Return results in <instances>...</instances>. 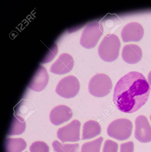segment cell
Segmentation results:
<instances>
[{
  "mask_svg": "<svg viewBox=\"0 0 151 152\" xmlns=\"http://www.w3.org/2000/svg\"><path fill=\"white\" fill-rule=\"evenodd\" d=\"M121 43L118 37L113 34L105 35L99 45L98 53L103 61L111 62L118 58Z\"/></svg>",
  "mask_w": 151,
  "mask_h": 152,
  "instance_id": "cell-2",
  "label": "cell"
},
{
  "mask_svg": "<svg viewBox=\"0 0 151 152\" xmlns=\"http://www.w3.org/2000/svg\"><path fill=\"white\" fill-rule=\"evenodd\" d=\"M27 144L22 138H7L4 143L5 152H21L26 148Z\"/></svg>",
  "mask_w": 151,
  "mask_h": 152,
  "instance_id": "cell-15",
  "label": "cell"
},
{
  "mask_svg": "<svg viewBox=\"0 0 151 152\" xmlns=\"http://www.w3.org/2000/svg\"><path fill=\"white\" fill-rule=\"evenodd\" d=\"M132 129V124L130 120L121 118L111 122L108 126L107 132L110 137L118 140H124L130 137Z\"/></svg>",
  "mask_w": 151,
  "mask_h": 152,
  "instance_id": "cell-4",
  "label": "cell"
},
{
  "mask_svg": "<svg viewBox=\"0 0 151 152\" xmlns=\"http://www.w3.org/2000/svg\"><path fill=\"white\" fill-rule=\"evenodd\" d=\"M74 65V60L72 56L67 53H63L52 65L50 71L57 75H63L70 72Z\"/></svg>",
  "mask_w": 151,
  "mask_h": 152,
  "instance_id": "cell-10",
  "label": "cell"
},
{
  "mask_svg": "<svg viewBox=\"0 0 151 152\" xmlns=\"http://www.w3.org/2000/svg\"><path fill=\"white\" fill-rule=\"evenodd\" d=\"M133 151L134 144L132 141L123 143L120 145V152H133Z\"/></svg>",
  "mask_w": 151,
  "mask_h": 152,
  "instance_id": "cell-22",
  "label": "cell"
},
{
  "mask_svg": "<svg viewBox=\"0 0 151 152\" xmlns=\"http://www.w3.org/2000/svg\"><path fill=\"white\" fill-rule=\"evenodd\" d=\"M30 152H49L48 146L42 141H36L32 143L29 147Z\"/></svg>",
  "mask_w": 151,
  "mask_h": 152,
  "instance_id": "cell-19",
  "label": "cell"
},
{
  "mask_svg": "<svg viewBox=\"0 0 151 152\" xmlns=\"http://www.w3.org/2000/svg\"><path fill=\"white\" fill-rule=\"evenodd\" d=\"M58 51L57 45L54 44L49 50L46 56L42 61V63H47L51 61L56 55Z\"/></svg>",
  "mask_w": 151,
  "mask_h": 152,
  "instance_id": "cell-21",
  "label": "cell"
},
{
  "mask_svg": "<svg viewBox=\"0 0 151 152\" xmlns=\"http://www.w3.org/2000/svg\"><path fill=\"white\" fill-rule=\"evenodd\" d=\"M144 30L142 26L137 22H132L126 24L121 32L123 42H138L143 37Z\"/></svg>",
  "mask_w": 151,
  "mask_h": 152,
  "instance_id": "cell-9",
  "label": "cell"
},
{
  "mask_svg": "<svg viewBox=\"0 0 151 152\" xmlns=\"http://www.w3.org/2000/svg\"><path fill=\"white\" fill-rule=\"evenodd\" d=\"M142 56L141 48L136 44L126 45L122 49V58L125 62L129 64L137 63L141 60Z\"/></svg>",
  "mask_w": 151,
  "mask_h": 152,
  "instance_id": "cell-13",
  "label": "cell"
},
{
  "mask_svg": "<svg viewBox=\"0 0 151 152\" xmlns=\"http://www.w3.org/2000/svg\"><path fill=\"white\" fill-rule=\"evenodd\" d=\"M52 146L54 151L55 152H79L78 143L63 144L55 140L53 142Z\"/></svg>",
  "mask_w": 151,
  "mask_h": 152,
  "instance_id": "cell-17",
  "label": "cell"
},
{
  "mask_svg": "<svg viewBox=\"0 0 151 152\" xmlns=\"http://www.w3.org/2000/svg\"><path fill=\"white\" fill-rule=\"evenodd\" d=\"M118 144L112 140H108L105 141L103 146L102 152H117Z\"/></svg>",
  "mask_w": 151,
  "mask_h": 152,
  "instance_id": "cell-20",
  "label": "cell"
},
{
  "mask_svg": "<svg viewBox=\"0 0 151 152\" xmlns=\"http://www.w3.org/2000/svg\"><path fill=\"white\" fill-rule=\"evenodd\" d=\"M150 120L151 121V115H150Z\"/></svg>",
  "mask_w": 151,
  "mask_h": 152,
  "instance_id": "cell-24",
  "label": "cell"
},
{
  "mask_svg": "<svg viewBox=\"0 0 151 152\" xmlns=\"http://www.w3.org/2000/svg\"><path fill=\"white\" fill-rule=\"evenodd\" d=\"M26 123L24 119L18 115L12 118L7 133L9 136L20 135L25 131Z\"/></svg>",
  "mask_w": 151,
  "mask_h": 152,
  "instance_id": "cell-16",
  "label": "cell"
},
{
  "mask_svg": "<svg viewBox=\"0 0 151 152\" xmlns=\"http://www.w3.org/2000/svg\"><path fill=\"white\" fill-rule=\"evenodd\" d=\"M25 152H28L27 151H26Z\"/></svg>",
  "mask_w": 151,
  "mask_h": 152,
  "instance_id": "cell-25",
  "label": "cell"
},
{
  "mask_svg": "<svg viewBox=\"0 0 151 152\" xmlns=\"http://www.w3.org/2000/svg\"><path fill=\"white\" fill-rule=\"evenodd\" d=\"M135 138L142 143L151 141V127L147 118L140 115L135 120Z\"/></svg>",
  "mask_w": 151,
  "mask_h": 152,
  "instance_id": "cell-8",
  "label": "cell"
},
{
  "mask_svg": "<svg viewBox=\"0 0 151 152\" xmlns=\"http://www.w3.org/2000/svg\"><path fill=\"white\" fill-rule=\"evenodd\" d=\"M48 80L49 76L46 69L40 66L36 71L28 86L34 91L40 92L47 86Z\"/></svg>",
  "mask_w": 151,
  "mask_h": 152,
  "instance_id": "cell-12",
  "label": "cell"
},
{
  "mask_svg": "<svg viewBox=\"0 0 151 152\" xmlns=\"http://www.w3.org/2000/svg\"><path fill=\"white\" fill-rule=\"evenodd\" d=\"M72 115V111L70 107L64 105H60L51 110L49 118L52 124L58 126L69 120Z\"/></svg>",
  "mask_w": 151,
  "mask_h": 152,
  "instance_id": "cell-11",
  "label": "cell"
},
{
  "mask_svg": "<svg viewBox=\"0 0 151 152\" xmlns=\"http://www.w3.org/2000/svg\"><path fill=\"white\" fill-rule=\"evenodd\" d=\"M101 131V127L98 123L94 120L88 121L83 126L82 140L93 138L99 135Z\"/></svg>",
  "mask_w": 151,
  "mask_h": 152,
  "instance_id": "cell-14",
  "label": "cell"
},
{
  "mask_svg": "<svg viewBox=\"0 0 151 152\" xmlns=\"http://www.w3.org/2000/svg\"><path fill=\"white\" fill-rule=\"evenodd\" d=\"M150 88L141 73L132 71L121 77L114 88L113 101L117 108L125 113L138 110L146 102Z\"/></svg>",
  "mask_w": 151,
  "mask_h": 152,
  "instance_id": "cell-1",
  "label": "cell"
},
{
  "mask_svg": "<svg viewBox=\"0 0 151 152\" xmlns=\"http://www.w3.org/2000/svg\"><path fill=\"white\" fill-rule=\"evenodd\" d=\"M104 32V28L100 23H92L88 25L83 30L80 44L84 48H94Z\"/></svg>",
  "mask_w": 151,
  "mask_h": 152,
  "instance_id": "cell-5",
  "label": "cell"
},
{
  "mask_svg": "<svg viewBox=\"0 0 151 152\" xmlns=\"http://www.w3.org/2000/svg\"><path fill=\"white\" fill-rule=\"evenodd\" d=\"M103 138L100 137L91 141L85 142L82 145L81 152H100Z\"/></svg>",
  "mask_w": 151,
  "mask_h": 152,
  "instance_id": "cell-18",
  "label": "cell"
},
{
  "mask_svg": "<svg viewBox=\"0 0 151 152\" xmlns=\"http://www.w3.org/2000/svg\"><path fill=\"white\" fill-rule=\"evenodd\" d=\"M80 84L78 79L73 75H69L61 79L57 85L56 92L64 98L75 97L78 93Z\"/></svg>",
  "mask_w": 151,
  "mask_h": 152,
  "instance_id": "cell-6",
  "label": "cell"
},
{
  "mask_svg": "<svg viewBox=\"0 0 151 152\" xmlns=\"http://www.w3.org/2000/svg\"><path fill=\"white\" fill-rule=\"evenodd\" d=\"M112 87V80L108 76L103 73H98L93 76L90 80L88 90L93 96L101 97L109 94Z\"/></svg>",
  "mask_w": 151,
  "mask_h": 152,
  "instance_id": "cell-3",
  "label": "cell"
},
{
  "mask_svg": "<svg viewBox=\"0 0 151 152\" xmlns=\"http://www.w3.org/2000/svg\"><path fill=\"white\" fill-rule=\"evenodd\" d=\"M80 122L77 120H73L66 125L59 128L57 137L63 143L65 142H75L79 141Z\"/></svg>",
  "mask_w": 151,
  "mask_h": 152,
  "instance_id": "cell-7",
  "label": "cell"
},
{
  "mask_svg": "<svg viewBox=\"0 0 151 152\" xmlns=\"http://www.w3.org/2000/svg\"><path fill=\"white\" fill-rule=\"evenodd\" d=\"M148 83L151 86V70L149 72L147 76Z\"/></svg>",
  "mask_w": 151,
  "mask_h": 152,
  "instance_id": "cell-23",
  "label": "cell"
}]
</instances>
